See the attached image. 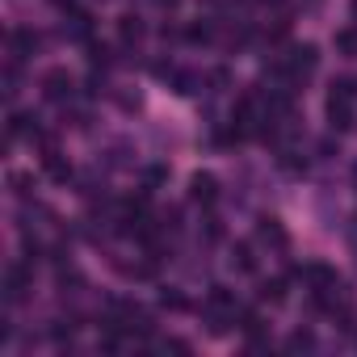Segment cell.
Returning <instances> with one entry per match:
<instances>
[{
	"label": "cell",
	"mask_w": 357,
	"mask_h": 357,
	"mask_svg": "<svg viewBox=\"0 0 357 357\" xmlns=\"http://www.w3.org/2000/svg\"><path fill=\"white\" fill-rule=\"evenodd\" d=\"M357 118V80H332V93H328V126L332 130H349Z\"/></svg>",
	"instance_id": "obj_1"
},
{
	"label": "cell",
	"mask_w": 357,
	"mask_h": 357,
	"mask_svg": "<svg viewBox=\"0 0 357 357\" xmlns=\"http://www.w3.org/2000/svg\"><path fill=\"white\" fill-rule=\"evenodd\" d=\"M206 319H211V332H227V324H236V298L223 286L206 294Z\"/></svg>",
	"instance_id": "obj_2"
},
{
	"label": "cell",
	"mask_w": 357,
	"mask_h": 357,
	"mask_svg": "<svg viewBox=\"0 0 357 357\" xmlns=\"http://www.w3.org/2000/svg\"><path fill=\"white\" fill-rule=\"evenodd\" d=\"M190 202L202 206V211H211V206L219 202V181H215L211 172H194V176H190Z\"/></svg>",
	"instance_id": "obj_3"
},
{
	"label": "cell",
	"mask_w": 357,
	"mask_h": 357,
	"mask_svg": "<svg viewBox=\"0 0 357 357\" xmlns=\"http://www.w3.org/2000/svg\"><path fill=\"white\" fill-rule=\"evenodd\" d=\"M298 278L311 286V294H324V290H332V286H340V278H336V269H328L324 261H311V265H303L298 269Z\"/></svg>",
	"instance_id": "obj_4"
},
{
	"label": "cell",
	"mask_w": 357,
	"mask_h": 357,
	"mask_svg": "<svg viewBox=\"0 0 357 357\" xmlns=\"http://www.w3.org/2000/svg\"><path fill=\"white\" fill-rule=\"evenodd\" d=\"M72 89H76V84H72V76H68L63 68H55V72L43 76V97H47V101H72Z\"/></svg>",
	"instance_id": "obj_5"
},
{
	"label": "cell",
	"mask_w": 357,
	"mask_h": 357,
	"mask_svg": "<svg viewBox=\"0 0 357 357\" xmlns=\"http://www.w3.org/2000/svg\"><path fill=\"white\" fill-rule=\"evenodd\" d=\"M257 236H261V244H269L273 252H286V248H290V236H286V227H282L278 219H261V223H257Z\"/></svg>",
	"instance_id": "obj_6"
},
{
	"label": "cell",
	"mask_w": 357,
	"mask_h": 357,
	"mask_svg": "<svg viewBox=\"0 0 357 357\" xmlns=\"http://www.w3.org/2000/svg\"><path fill=\"white\" fill-rule=\"evenodd\" d=\"M261 298L265 303H282L286 298V282H261Z\"/></svg>",
	"instance_id": "obj_7"
},
{
	"label": "cell",
	"mask_w": 357,
	"mask_h": 357,
	"mask_svg": "<svg viewBox=\"0 0 357 357\" xmlns=\"http://www.w3.org/2000/svg\"><path fill=\"white\" fill-rule=\"evenodd\" d=\"M336 51H344V55L353 59V55H357V30H340V34H336Z\"/></svg>",
	"instance_id": "obj_8"
},
{
	"label": "cell",
	"mask_w": 357,
	"mask_h": 357,
	"mask_svg": "<svg viewBox=\"0 0 357 357\" xmlns=\"http://www.w3.org/2000/svg\"><path fill=\"white\" fill-rule=\"evenodd\" d=\"M236 265H240L244 273H252V269H257V257H252V248H248V244H236Z\"/></svg>",
	"instance_id": "obj_9"
},
{
	"label": "cell",
	"mask_w": 357,
	"mask_h": 357,
	"mask_svg": "<svg viewBox=\"0 0 357 357\" xmlns=\"http://www.w3.org/2000/svg\"><path fill=\"white\" fill-rule=\"evenodd\" d=\"M122 38H126V43H139V38H143V26H139L135 17H122Z\"/></svg>",
	"instance_id": "obj_10"
},
{
	"label": "cell",
	"mask_w": 357,
	"mask_h": 357,
	"mask_svg": "<svg viewBox=\"0 0 357 357\" xmlns=\"http://www.w3.org/2000/svg\"><path fill=\"white\" fill-rule=\"evenodd\" d=\"M290 349H311V336H307V332H298V336L290 340Z\"/></svg>",
	"instance_id": "obj_11"
},
{
	"label": "cell",
	"mask_w": 357,
	"mask_h": 357,
	"mask_svg": "<svg viewBox=\"0 0 357 357\" xmlns=\"http://www.w3.org/2000/svg\"><path fill=\"white\" fill-rule=\"evenodd\" d=\"M349 244H353V252H357V219H353V227H349Z\"/></svg>",
	"instance_id": "obj_12"
},
{
	"label": "cell",
	"mask_w": 357,
	"mask_h": 357,
	"mask_svg": "<svg viewBox=\"0 0 357 357\" xmlns=\"http://www.w3.org/2000/svg\"><path fill=\"white\" fill-rule=\"evenodd\" d=\"M353 190H357V168H353Z\"/></svg>",
	"instance_id": "obj_13"
},
{
	"label": "cell",
	"mask_w": 357,
	"mask_h": 357,
	"mask_svg": "<svg viewBox=\"0 0 357 357\" xmlns=\"http://www.w3.org/2000/svg\"><path fill=\"white\" fill-rule=\"evenodd\" d=\"M353 17H357V0H353Z\"/></svg>",
	"instance_id": "obj_14"
}]
</instances>
